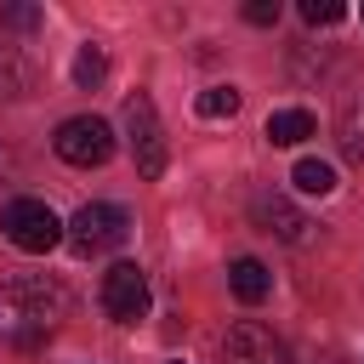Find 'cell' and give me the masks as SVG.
Instances as JSON below:
<instances>
[{
  "mask_svg": "<svg viewBox=\"0 0 364 364\" xmlns=\"http://www.w3.org/2000/svg\"><path fill=\"white\" fill-rule=\"evenodd\" d=\"M125 136H131V154H136V176H165V131H159V108L148 91L125 97Z\"/></svg>",
  "mask_w": 364,
  "mask_h": 364,
  "instance_id": "5b68a950",
  "label": "cell"
},
{
  "mask_svg": "<svg viewBox=\"0 0 364 364\" xmlns=\"http://www.w3.org/2000/svg\"><path fill=\"white\" fill-rule=\"evenodd\" d=\"M222 364H290V347L262 318H239L222 336Z\"/></svg>",
  "mask_w": 364,
  "mask_h": 364,
  "instance_id": "52a82bcc",
  "label": "cell"
},
{
  "mask_svg": "<svg viewBox=\"0 0 364 364\" xmlns=\"http://www.w3.org/2000/svg\"><path fill=\"white\" fill-rule=\"evenodd\" d=\"M102 313H108L114 324L148 318V273H142L136 262H114V267L102 273Z\"/></svg>",
  "mask_w": 364,
  "mask_h": 364,
  "instance_id": "8992f818",
  "label": "cell"
},
{
  "mask_svg": "<svg viewBox=\"0 0 364 364\" xmlns=\"http://www.w3.org/2000/svg\"><path fill=\"white\" fill-rule=\"evenodd\" d=\"M250 216H256V228L262 233H273V239H284V245H313V216L307 210H296L284 193H256L250 199Z\"/></svg>",
  "mask_w": 364,
  "mask_h": 364,
  "instance_id": "ba28073f",
  "label": "cell"
},
{
  "mask_svg": "<svg viewBox=\"0 0 364 364\" xmlns=\"http://www.w3.org/2000/svg\"><path fill=\"white\" fill-rule=\"evenodd\" d=\"M51 148H57V159H68V165H80V171L108 165V159H114V125L97 119V114H74V119L57 125Z\"/></svg>",
  "mask_w": 364,
  "mask_h": 364,
  "instance_id": "3957f363",
  "label": "cell"
},
{
  "mask_svg": "<svg viewBox=\"0 0 364 364\" xmlns=\"http://www.w3.org/2000/svg\"><path fill=\"white\" fill-rule=\"evenodd\" d=\"M341 17H347L341 0H301V23H307V28H330V23H341Z\"/></svg>",
  "mask_w": 364,
  "mask_h": 364,
  "instance_id": "2e32d148",
  "label": "cell"
},
{
  "mask_svg": "<svg viewBox=\"0 0 364 364\" xmlns=\"http://www.w3.org/2000/svg\"><path fill=\"white\" fill-rule=\"evenodd\" d=\"M336 142H341V159H347V165H364V97H353V102L341 108Z\"/></svg>",
  "mask_w": 364,
  "mask_h": 364,
  "instance_id": "7c38bea8",
  "label": "cell"
},
{
  "mask_svg": "<svg viewBox=\"0 0 364 364\" xmlns=\"http://www.w3.org/2000/svg\"><path fill=\"white\" fill-rule=\"evenodd\" d=\"M102 74H108L102 46H80V51H74V85H80V91H97V85H102Z\"/></svg>",
  "mask_w": 364,
  "mask_h": 364,
  "instance_id": "5bb4252c",
  "label": "cell"
},
{
  "mask_svg": "<svg viewBox=\"0 0 364 364\" xmlns=\"http://www.w3.org/2000/svg\"><path fill=\"white\" fill-rule=\"evenodd\" d=\"M318 125H313V114L307 108H279V114H267V142L273 148H296V142H307Z\"/></svg>",
  "mask_w": 364,
  "mask_h": 364,
  "instance_id": "30bf717a",
  "label": "cell"
},
{
  "mask_svg": "<svg viewBox=\"0 0 364 364\" xmlns=\"http://www.w3.org/2000/svg\"><path fill=\"white\" fill-rule=\"evenodd\" d=\"M245 23L273 28V23H279V0H250V6H245Z\"/></svg>",
  "mask_w": 364,
  "mask_h": 364,
  "instance_id": "ac0fdd59",
  "label": "cell"
},
{
  "mask_svg": "<svg viewBox=\"0 0 364 364\" xmlns=\"http://www.w3.org/2000/svg\"><path fill=\"white\" fill-rule=\"evenodd\" d=\"M290 182H296V193L324 199V193H336V165H330V159H296Z\"/></svg>",
  "mask_w": 364,
  "mask_h": 364,
  "instance_id": "4fadbf2b",
  "label": "cell"
},
{
  "mask_svg": "<svg viewBox=\"0 0 364 364\" xmlns=\"http://www.w3.org/2000/svg\"><path fill=\"white\" fill-rule=\"evenodd\" d=\"M0 28H40V6H0Z\"/></svg>",
  "mask_w": 364,
  "mask_h": 364,
  "instance_id": "e0dca14e",
  "label": "cell"
},
{
  "mask_svg": "<svg viewBox=\"0 0 364 364\" xmlns=\"http://www.w3.org/2000/svg\"><path fill=\"white\" fill-rule=\"evenodd\" d=\"M34 91V63L0 40V97H28Z\"/></svg>",
  "mask_w": 364,
  "mask_h": 364,
  "instance_id": "8fae6325",
  "label": "cell"
},
{
  "mask_svg": "<svg viewBox=\"0 0 364 364\" xmlns=\"http://www.w3.org/2000/svg\"><path fill=\"white\" fill-rule=\"evenodd\" d=\"M0 233L28 256H46L51 245H63V222H57V210L46 199H11L6 216H0Z\"/></svg>",
  "mask_w": 364,
  "mask_h": 364,
  "instance_id": "277c9868",
  "label": "cell"
},
{
  "mask_svg": "<svg viewBox=\"0 0 364 364\" xmlns=\"http://www.w3.org/2000/svg\"><path fill=\"white\" fill-rule=\"evenodd\" d=\"M228 284H233V296H239L245 307H256V301H267V290H273V273H267L256 256H239V262L228 267Z\"/></svg>",
  "mask_w": 364,
  "mask_h": 364,
  "instance_id": "9c48e42d",
  "label": "cell"
},
{
  "mask_svg": "<svg viewBox=\"0 0 364 364\" xmlns=\"http://www.w3.org/2000/svg\"><path fill=\"white\" fill-rule=\"evenodd\" d=\"M63 239H68L74 256H108L131 239V216L108 199H91V205L74 210V222H63Z\"/></svg>",
  "mask_w": 364,
  "mask_h": 364,
  "instance_id": "7a4b0ae2",
  "label": "cell"
},
{
  "mask_svg": "<svg viewBox=\"0 0 364 364\" xmlns=\"http://www.w3.org/2000/svg\"><path fill=\"white\" fill-rule=\"evenodd\" d=\"M205 119H233L239 114V91L233 85H210V91H199V102H193Z\"/></svg>",
  "mask_w": 364,
  "mask_h": 364,
  "instance_id": "9a60e30c",
  "label": "cell"
},
{
  "mask_svg": "<svg viewBox=\"0 0 364 364\" xmlns=\"http://www.w3.org/2000/svg\"><path fill=\"white\" fill-rule=\"evenodd\" d=\"M63 313H68V296L57 279L28 273V279L0 284V341L6 347H40Z\"/></svg>",
  "mask_w": 364,
  "mask_h": 364,
  "instance_id": "6da1fadb",
  "label": "cell"
}]
</instances>
